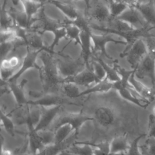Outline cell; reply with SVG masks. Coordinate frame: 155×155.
<instances>
[{
	"instance_id": "10",
	"label": "cell",
	"mask_w": 155,
	"mask_h": 155,
	"mask_svg": "<svg viewBox=\"0 0 155 155\" xmlns=\"http://www.w3.org/2000/svg\"><path fill=\"white\" fill-rule=\"evenodd\" d=\"M61 107V105L51 107H41L39 120L35 127V130L38 131L47 129L59 111Z\"/></svg>"
},
{
	"instance_id": "34",
	"label": "cell",
	"mask_w": 155,
	"mask_h": 155,
	"mask_svg": "<svg viewBox=\"0 0 155 155\" xmlns=\"http://www.w3.org/2000/svg\"><path fill=\"white\" fill-rule=\"evenodd\" d=\"M108 155H127L126 152H120V153H110Z\"/></svg>"
},
{
	"instance_id": "31",
	"label": "cell",
	"mask_w": 155,
	"mask_h": 155,
	"mask_svg": "<svg viewBox=\"0 0 155 155\" xmlns=\"http://www.w3.org/2000/svg\"><path fill=\"white\" fill-rule=\"evenodd\" d=\"M129 7H135L139 2V0H119Z\"/></svg>"
},
{
	"instance_id": "2",
	"label": "cell",
	"mask_w": 155,
	"mask_h": 155,
	"mask_svg": "<svg viewBox=\"0 0 155 155\" xmlns=\"http://www.w3.org/2000/svg\"><path fill=\"white\" fill-rule=\"evenodd\" d=\"M148 53V49L146 42L141 38L137 39L128 48V50L120 57H126L127 62L132 69L137 67L144 57Z\"/></svg>"
},
{
	"instance_id": "7",
	"label": "cell",
	"mask_w": 155,
	"mask_h": 155,
	"mask_svg": "<svg viewBox=\"0 0 155 155\" xmlns=\"http://www.w3.org/2000/svg\"><path fill=\"white\" fill-rule=\"evenodd\" d=\"M26 123L28 129V147L30 151V153L35 154L41 150H42L45 146L42 144L38 132L35 129L34 122L31 117L30 110H28Z\"/></svg>"
},
{
	"instance_id": "28",
	"label": "cell",
	"mask_w": 155,
	"mask_h": 155,
	"mask_svg": "<svg viewBox=\"0 0 155 155\" xmlns=\"http://www.w3.org/2000/svg\"><path fill=\"white\" fill-rule=\"evenodd\" d=\"M91 68L99 82L106 78V73L104 67L96 59L92 62Z\"/></svg>"
},
{
	"instance_id": "11",
	"label": "cell",
	"mask_w": 155,
	"mask_h": 155,
	"mask_svg": "<svg viewBox=\"0 0 155 155\" xmlns=\"http://www.w3.org/2000/svg\"><path fill=\"white\" fill-rule=\"evenodd\" d=\"M135 71L130 78L129 82L130 85L139 96L150 102H153L155 98V90L147 87L140 81L136 80L135 78Z\"/></svg>"
},
{
	"instance_id": "36",
	"label": "cell",
	"mask_w": 155,
	"mask_h": 155,
	"mask_svg": "<svg viewBox=\"0 0 155 155\" xmlns=\"http://www.w3.org/2000/svg\"><path fill=\"white\" fill-rule=\"evenodd\" d=\"M153 113L154 114H155V106H154V107H153Z\"/></svg>"
},
{
	"instance_id": "35",
	"label": "cell",
	"mask_w": 155,
	"mask_h": 155,
	"mask_svg": "<svg viewBox=\"0 0 155 155\" xmlns=\"http://www.w3.org/2000/svg\"><path fill=\"white\" fill-rule=\"evenodd\" d=\"M1 155H12V154L10 153V152H9L8 151H5V150L4 151L3 150H2Z\"/></svg>"
},
{
	"instance_id": "16",
	"label": "cell",
	"mask_w": 155,
	"mask_h": 155,
	"mask_svg": "<svg viewBox=\"0 0 155 155\" xmlns=\"http://www.w3.org/2000/svg\"><path fill=\"white\" fill-rule=\"evenodd\" d=\"M70 146V143L66 140L62 143H54L45 147L42 150L35 154L24 155H58L62 151L67 149Z\"/></svg>"
},
{
	"instance_id": "8",
	"label": "cell",
	"mask_w": 155,
	"mask_h": 155,
	"mask_svg": "<svg viewBox=\"0 0 155 155\" xmlns=\"http://www.w3.org/2000/svg\"><path fill=\"white\" fill-rule=\"evenodd\" d=\"M40 51H34V50H31L28 49V53L22 60V62L21 67L7 82L17 81V79L24 73H25L26 71H27L29 69L35 68L39 71L41 67V66L38 65L36 61H37V57H38V53Z\"/></svg>"
},
{
	"instance_id": "24",
	"label": "cell",
	"mask_w": 155,
	"mask_h": 155,
	"mask_svg": "<svg viewBox=\"0 0 155 155\" xmlns=\"http://www.w3.org/2000/svg\"><path fill=\"white\" fill-rule=\"evenodd\" d=\"M62 90L64 93L70 98H77L79 97L80 91L78 85L71 82H64L62 84Z\"/></svg>"
},
{
	"instance_id": "15",
	"label": "cell",
	"mask_w": 155,
	"mask_h": 155,
	"mask_svg": "<svg viewBox=\"0 0 155 155\" xmlns=\"http://www.w3.org/2000/svg\"><path fill=\"white\" fill-rule=\"evenodd\" d=\"M117 91L123 99L130 101L142 108H146L151 103L145 99L137 98L133 94L132 91L128 88H122L118 90Z\"/></svg>"
},
{
	"instance_id": "17",
	"label": "cell",
	"mask_w": 155,
	"mask_h": 155,
	"mask_svg": "<svg viewBox=\"0 0 155 155\" xmlns=\"http://www.w3.org/2000/svg\"><path fill=\"white\" fill-rule=\"evenodd\" d=\"M112 88H113V82L109 81L105 78V79L96 83V84L92 87L81 91L79 94V97L91 93L107 92Z\"/></svg>"
},
{
	"instance_id": "19",
	"label": "cell",
	"mask_w": 155,
	"mask_h": 155,
	"mask_svg": "<svg viewBox=\"0 0 155 155\" xmlns=\"http://www.w3.org/2000/svg\"><path fill=\"white\" fill-rule=\"evenodd\" d=\"M72 127L68 124H62L54 129L55 143H62L64 142L69 134L73 131Z\"/></svg>"
},
{
	"instance_id": "14",
	"label": "cell",
	"mask_w": 155,
	"mask_h": 155,
	"mask_svg": "<svg viewBox=\"0 0 155 155\" xmlns=\"http://www.w3.org/2000/svg\"><path fill=\"white\" fill-rule=\"evenodd\" d=\"M135 7L139 10L147 23L155 28V7L153 2L138 3Z\"/></svg>"
},
{
	"instance_id": "26",
	"label": "cell",
	"mask_w": 155,
	"mask_h": 155,
	"mask_svg": "<svg viewBox=\"0 0 155 155\" xmlns=\"http://www.w3.org/2000/svg\"><path fill=\"white\" fill-rule=\"evenodd\" d=\"M145 136H146L145 134H140L138 137H136L132 141V142L130 144L128 150L126 152L127 155H143L142 152L139 150V142L140 140Z\"/></svg>"
},
{
	"instance_id": "5",
	"label": "cell",
	"mask_w": 155,
	"mask_h": 155,
	"mask_svg": "<svg viewBox=\"0 0 155 155\" xmlns=\"http://www.w3.org/2000/svg\"><path fill=\"white\" fill-rule=\"evenodd\" d=\"M116 18L127 22L135 29H139L148 25L136 7H127Z\"/></svg>"
},
{
	"instance_id": "29",
	"label": "cell",
	"mask_w": 155,
	"mask_h": 155,
	"mask_svg": "<svg viewBox=\"0 0 155 155\" xmlns=\"http://www.w3.org/2000/svg\"><path fill=\"white\" fill-rule=\"evenodd\" d=\"M65 27L67 29V36L71 39L78 41V37L81 31V28L74 22L68 24Z\"/></svg>"
},
{
	"instance_id": "6",
	"label": "cell",
	"mask_w": 155,
	"mask_h": 155,
	"mask_svg": "<svg viewBox=\"0 0 155 155\" xmlns=\"http://www.w3.org/2000/svg\"><path fill=\"white\" fill-rule=\"evenodd\" d=\"M68 104L69 105H75L74 103L67 101L66 99L53 93H45L39 97L36 100L28 101L27 105L39 106L41 107H51L54 106L62 105Z\"/></svg>"
},
{
	"instance_id": "20",
	"label": "cell",
	"mask_w": 155,
	"mask_h": 155,
	"mask_svg": "<svg viewBox=\"0 0 155 155\" xmlns=\"http://www.w3.org/2000/svg\"><path fill=\"white\" fill-rule=\"evenodd\" d=\"M95 59L98 61L104 67L106 73V79L107 80L112 82H115L120 80V76L113 67V66H111L98 56H95Z\"/></svg>"
},
{
	"instance_id": "23",
	"label": "cell",
	"mask_w": 155,
	"mask_h": 155,
	"mask_svg": "<svg viewBox=\"0 0 155 155\" xmlns=\"http://www.w3.org/2000/svg\"><path fill=\"white\" fill-rule=\"evenodd\" d=\"M37 132L42 144L45 147L55 143L54 131L45 129L38 131Z\"/></svg>"
},
{
	"instance_id": "32",
	"label": "cell",
	"mask_w": 155,
	"mask_h": 155,
	"mask_svg": "<svg viewBox=\"0 0 155 155\" xmlns=\"http://www.w3.org/2000/svg\"><path fill=\"white\" fill-rule=\"evenodd\" d=\"M93 153L94 155H108L109 154L97 148H93Z\"/></svg>"
},
{
	"instance_id": "9",
	"label": "cell",
	"mask_w": 155,
	"mask_h": 155,
	"mask_svg": "<svg viewBox=\"0 0 155 155\" xmlns=\"http://www.w3.org/2000/svg\"><path fill=\"white\" fill-rule=\"evenodd\" d=\"M98 82L93 70L85 68L74 76L62 79V84L64 82H71L78 85L88 86L93 82L97 83Z\"/></svg>"
},
{
	"instance_id": "1",
	"label": "cell",
	"mask_w": 155,
	"mask_h": 155,
	"mask_svg": "<svg viewBox=\"0 0 155 155\" xmlns=\"http://www.w3.org/2000/svg\"><path fill=\"white\" fill-rule=\"evenodd\" d=\"M38 57L41 61L42 65L39 74L45 93L56 92L62 85V78L60 76L57 62L53 53L47 49H42Z\"/></svg>"
},
{
	"instance_id": "3",
	"label": "cell",
	"mask_w": 155,
	"mask_h": 155,
	"mask_svg": "<svg viewBox=\"0 0 155 155\" xmlns=\"http://www.w3.org/2000/svg\"><path fill=\"white\" fill-rule=\"evenodd\" d=\"M135 76L138 79L148 78L155 90V54L148 53L136 68Z\"/></svg>"
},
{
	"instance_id": "13",
	"label": "cell",
	"mask_w": 155,
	"mask_h": 155,
	"mask_svg": "<svg viewBox=\"0 0 155 155\" xmlns=\"http://www.w3.org/2000/svg\"><path fill=\"white\" fill-rule=\"evenodd\" d=\"M94 117L100 125L107 127L114 122L115 116L113 110L110 107L101 106L96 109Z\"/></svg>"
},
{
	"instance_id": "30",
	"label": "cell",
	"mask_w": 155,
	"mask_h": 155,
	"mask_svg": "<svg viewBox=\"0 0 155 155\" xmlns=\"http://www.w3.org/2000/svg\"><path fill=\"white\" fill-rule=\"evenodd\" d=\"M148 137H155V114H150L148 118Z\"/></svg>"
},
{
	"instance_id": "37",
	"label": "cell",
	"mask_w": 155,
	"mask_h": 155,
	"mask_svg": "<svg viewBox=\"0 0 155 155\" xmlns=\"http://www.w3.org/2000/svg\"><path fill=\"white\" fill-rule=\"evenodd\" d=\"M143 2V0H139V2L138 3H141Z\"/></svg>"
},
{
	"instance_id": "4",
	"label": "cell",
	"mask_w": 155,
	"mask_h": 155,
	"mask_svg": "<svg viewBox=\"0 0 155 155\" xmlns=\"http://www.w3.org/2000/svg\"><path fill=\"white\" fill-rule=\"evenodd\" d=\"M93 120V117L82 113H67L59 119L54 126V129L62 124H68L72 127L76 136L80 128L85 123Z\"/></svg>"
},
{
	"instance_id": "25",
	"label": "cell",
	"mask_w": 155,
	"mask_h": 155,
	"mask_svg": "<svg viewBox=\"0 0 155 155\" xmlns=\"http://www.w3.org/2000/svg\"><path fill=\"white\" fill-rule=\"evenodd\" d=\"M1 120L2 126L6 132L11 136H15V124L12 120L1 110Z\"/></svg>"
},
{
	"instance_id": "27",
	"label": "cell",
	"mask_w": 155,
	"mask_h": 155,
	"mask_svg": "<svg viewBox=\"0 0 155 155\" xmlns=\"http://www.w3.org/2000/svg\"><path fill=\"white\" fill-rule=\"evenodd\" d=\"M140 147L143 155H155V137H148L145 143Z\"/></svg>"
},
{
	"instance_id": "18",
	"label": "cell",
	"mask_w": 155,
	"mask_h": 155,
	"mask_svg": "<svg viewBox=\"0 0 155 155\" xmlns=\"http://www.w3.org/2000/svg\"><path fill=\"white\" fill-rule=\"evenodd\" d=\"M129 146L126 136H116L110 142V152H127Z\"/></svg>"
},
{
	"instance_id": "22",
	"label": "cell",
	"mask_w": 155,
	"mask_h": 155,
	"mask_svg": "<svg viewBox=\"0 0 155 155\" xmlns=\"http://www.w3.org/2000/svg\"><path fill=\"white\" fill-rule=\"evenodd\" d=\"M41 38L44 48L51 51V48L54 44L56 35L54 30L46 29L41 33Z\"/></svg>"
},
{
	"instance_id": "12",
	"label": "cell",
	"mask_w": 155,
	"mask_h": 155,
	"mask_svg": "<svg viewBox=\"0 0 155 155\" xmlns=\"http://www.w3.org/2000/svg\"><path fill=\"white\" fill-rule=\"evenodd\" d=\"M10 91L14 96L15 100L19 106L27 105L28 101L27 100L24 92V86L27 82L26 79H23L19 84L17 81L6 82Z\"/></svg>"
},
{
	"instance_id": "33",
	"label": "cell",
	"mask_w": 155,
	"mask_h": 155,
	"mask_svg": "<svg viewBox=\"0 0 155 155\" xmlns=\"http://www.w3.org/2000/svg\"><path fill=\"white\" fill-rule=\"evenodd\" d=\"M58 155H76V154H74L73 153H69L68 151H67L65 150L62 151V152H61Z\"/></svg>"
},
{
	"instance_id": "21",
	"label": "cell",
	"mask_w": 155,
	"mask_h": 155,
	"mask_svg": "<svg viewBox=\"0 0 155 155\" xmlns=\"http://www.w3.org/2000/svg\"><path fill=\"white\" fill-rule=\"evenodd\" d=\"M76 155H94L93 148L87 144H74L65 150Z\"/></svg>"
}]
</instances>
